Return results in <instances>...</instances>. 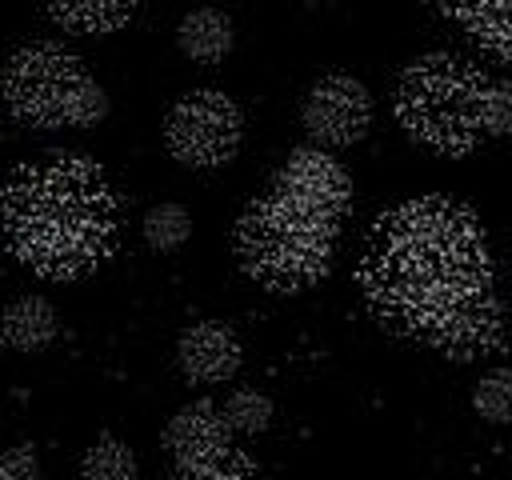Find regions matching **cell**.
<instances>
[{"mask_svg":"<svg viewBox=\"0 0 512 480\" xmlns=\"http://www.w3.org/2000/svg\"><path fill=\"white\" fill-rule=\"evenodd\" d=\"M424 340L448 356H480L500 344V304L488 288L448 300L424 328Z\"/></svg>","mask_w":512,"mask_h":480,"instance_id":"obj_9","label":"cell"},{"mask_svg":"<svg viewBox=\"0 0 512 480\" xmlns=\"http://www.w3.org/2000/svg\"><path fill=\"white\" fill-rule=\"evenodd\" d=\"M364 280L392 320L424 328L448 300L488 288V264L464 212L444 200H420L376 232Z\"/></svg>","mask_w":512,"mask_h":480,"instance_id":"obj_1","label":"cell"},{"mask_svg":"<svg viewBox=\"0 0 512 480\" xmlns=\"http://www.w3.org/2000/svg\"><path fill=\"white\" fill-rule=\"evenodd\" d=\"M56 336V312L44 296H16L4 308V344L16 352H40Z\"/></svg>","mask_w":512,"mask_h":480,"instance_id":"obj_13","label":"cell"},{"mask_svg":"<svg viewBox=\"0 0 512 480\" xmlns=\"http://www.w3.org/2000/svg\"><path fill=\"white\" fill-rule=\"evenodd\" d=\"M192 232V220L180 204H156L144 212V240L156 248V252H172L188 240Z\"/></svg>","mask_w":512,"mask_h":480,"instance_id":"obj_19","label":"cell"},{"mask_svg":"<svg viewBox=\"0 0 512 480\" xmlns=\"http://www.w3.org/2000/svg\"><path fill=\"white\" fill-rule=\"evenodd\" d=\"M276 196H284L288 204L336 224L344 204H348V196H352V184H348V172L340 168L336 156H328L320 148H300L280 168Z\"/></svg>","mask_w":512,"mask_h":480,"instance_id":"obj_8","label":"cell"},{"mask_svg":"<svg viewBox=\"0 0 512 480\" xmlns=\"http://www.w3.org/2000/svg\"><path fill=\"white\" fill-rule=\"evenodd\" d=\"M0 480H40V456L32 444H12L0 456Z\"/></svg>","mask_w":512,"mask_h":480,"instance_id":"obj_22","label":"cell"},{"mask_svg":"<svg viewBox=\"0 0 512 480\" xmlns=\"http://www.w3.org/2000/svg\"><path fill=\"white\" fill-rule=\"evenodd\" d=\"M220 412H224V420L232 424V432H248V436L264 432V428L272 424V400H268L264 392H256V388H236V392L220 404Z\"/></svg>","mask_w":512,"mask_h":480,"instance_id":"obj_20","label":"cell"},{"mask_svg":"<svg viewBox=\"0 0 512 480\" xmlns=\"http://www.w3.org/2000/svg\"><path fill=\"white\" fill-rule=\"evenodd\" d=\"M240 136H244V120H240L236 100L212 88L180 96L164 120L168 152L192 168H216L232 160L240 148Z\"/></svg>","mask_w":512,"mask_h":480,"instance_id":"obj_6","label":"cell"},{"mask_svg":"<svg viewBox=\"0 0 512 480\" xmlns=\"http://www.w3.org/2000/svg\"><path fill=\"white\" fill-rule=\"evenodd\" d=\"M176 44L196 64H216L232 52V20L220 8H196L180 20Z\"/></svg>","mask_w":512,"mask_h":480,"instance_id":"obj_12","label":"cell"},{"mask_svg":"<svg viewBox=\"0 0 512 480\" xmlns=\"http://www.w3.org/2000/svg\"><path fill=\"white\" fill-rule=\"evenodd\" d=\"M48 16L72 32H112L132 20V4H52Z\"/></svg>","mask_w":512,"mask_h":480,"instance_id":"obj_14","label":"cell"},{"mask_svg":"<svg viewBox=\"0 0 512 480\" xmlns=\"http://www.w3.org/2000/svg\"><path fill=\"white\" fill-rule=\"evenodd\" d=\"M84 480H136V456L120 440H96L84 452Z\"/></svg>","mask_w":512,"mask_h":480,"instance_id":"obj_17","label":"cell"},{"mask_svg":"<svg viewBox=\"0 0 512 480\" xmlns=\"http://www.w3.org/2000/svg\"><path fill=\"white\" fill-rule=\"evenodd\" d=\"M304 128L316 144H356L372 124V96L356 76H324L304 96Z\"/></svg>","mask_w":512,"mask_h":480,"instance_id":"obj_7","label":"cell"},{"mask_svg":"<svg viewBox=\"0 0 512 480\" xmlns=\"http://www.w3.org/2000/svg\"><path fill=\"white\" fill-rule=\"evenodd\" d=\"M8 236L16 256L44 276H76L96 264L112 236V200L100 172L80 160L16 172L8 184Z\"/></svg>","mask_w":512,"mask_h":480,"instance_id":"obj_2","label":"cell"},{"mask_svg":"<svg viewBox=\"0 0 512 480\" xmlns=\"http://www.w3.org/2000/svg\"><path fill=\"white\" fill-rule=\"evenodd\" d=\"M484 44H492L500 56H512V4H460L452 8Z\"/></svg>","mask_w":512,"mask_h":480,"instance_id":"obj_15","label":"cell"},{"mask_svg":"<svg viewBox=\"0 0 512 480\" xmlns=\"http://www.w3.org/2000/svg\"><path fill=\"white\" fill-rule=\"evenodd\" d=\"M228 440H232V424L216 404H188L164 428V448L180 468H200L228 456L232 452Z\"/></svg>","mask_w":512,"mask_h":480,"instance_id":"obj_10","label":"cell"},{"mask_svg":"<svg viewBox=\"0 0 512 480\" xmlns=\"http://www.w3.org/2000/svg\"><path fill=\"white\" fill-rule=\"evenodd\" d=\"M480 72L452 56H420L396 88L400 124L436 152H468L480 136Z\"/></svg>","mask_w":512,"mask_h":480,"instance_id":"obj_5","label":"cell"},{"mask_svg":"<svg viewBox=\"0 0 512 480\" xmlns=\"http://www.w3.org/2000/svg\"><path fill=\"white\" fill-rule=\"evenodd\" d=\"M472 408L488 424H512V368H488L472 384Z\"/></svg>","mask_w":512,"mask_h":480,"instance_id":"obj_16","label":"cell"},{"mask_svg":"<svg viewBox=\"0 0 512 480\" xmlns=\"http://www.w3.org/2000/svg\"><path fill=\"white\" fill-rule=\"evenodd\" d=\"M176 360L180 372L196 384H220L240 368V340L228 324L220 320H200L192 328H184L180 344H176Z\"/></svg>","mask_w":512,"mask_h":480,"instance_id":"obj_11","label":"cell"},{"mask_svg":"<svg viewBox=\"0 0 512 480\" xmlns=\"http://www.w3.org/2000/svg\"><path fill=\"white\" fill-rule=\"evenodd\" d=\"M480 132L512 136V80H504V76L480 80Z\"/></svg>","mask_w":512,"mask_h":480,"instance_id":"obj_18","label":"cell"},{"mask_svg":"<svg viewBox=\"0 0 512 480\" xmlns=\"http://www.w3.org/2000/svg\"><path fill=\"white\" fill-rule=\"evenodd\" d=\"M8 108L40 128H88L108 116V92L60 44H24L4 68Z\"/></svg>","mask_w":512,"mask_h":480,"instance_id":"obj_4","label":"cell"},{"mask_svg":"<svg viewBox=\"0 0 512 480\" xmlns=\"http://www.w3.org/2000/svg\"><path fill=\"white\" fill-rule=\"evenodd\" d=\"M332 236H336L332 220H320L272 192L268 200L252 204L240 216L236 252L244 260L248 276H256L268 288L296 292V288L316 284L328 272Z\"/></svg>","mask_w":512,"mask_h":480,"instance_id":"obj_3","label":"cell"},{"mask_svg":"<svg viewBox=\"0 0 512 480\" xmlns=\"http://www.w3.org/2000/svg\"><path fill=\"white\" fill-rule=\"evenodd\" d=\"M180 480H256V476H252V468H248L244 456L228 452V456H220V460H212V464L180 468Z\"/></svg>","mask_w":512,"mask_h":480,"instance_id":"obj_21","label":"cell"}]
</instances>
